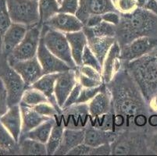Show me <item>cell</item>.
I'll use <instances>...</instances> for the list:
<instances>
[{
  "instance_id": "21",
  "label": "cell",
  "mask_w": 157,
  "mask_h": 156,
  "mask_svg": "<svg viewBox=\"0 0 157 156\" xmlns=\"http://www.w3.org/2000/svg\"><path fill=\"white\" fill-rule=\"evenodd\" d=\"M85 130L64 128L62 142L55 155H67L68 152L78 144L84 143Z\"/></svg>"
},
{
  "instance_id": "5",
  "label": "cell",
  "mask_w": 157,
  "mask_h": 156,
  "mask_svg": "<svg viewBox=\"0 0 157 156\" xmlns=\"http://www.w3.org/2000/svg\"><path fill=\"white\" fill-rule=\"evenodd\" d=\"M0 79L6 91L9 107L20 104L23 94L28 87L19 74L10 65L6 56L0 59Z\"/></svg>"
},
{
  "instance_id": "1",
  "label": "cell",
  "mask_w": 157,
  "mask_h": 156,
  "mask_svg": "<svg viewBox=\"0 0 157 156\" xmlns=\"http://www.w3.org/2000/svg\"><path fill=\"white\" fill-rule=\"evenodd\" d=\"M111 94L112 112L128 121L132 120L133 129L144 128L151 113L142 91L126 67H122L115 77L105 84Z\"/></svg>"
},
{
  "instance_id": "46",
  "label": "cell",
  "mask_w": 157,
  "mask_h": 156,
  "mask_svg": "<svg viewBox=\"0 0 157 156\" xmlns=\"http://www.w3.org/2000/svg\"><path fill=\"white\" fill-rule=\"evenodd\" d=\"M147 142L149 154H157V130L148 133Z\"/></svg>"
},
{
  "instance_id": "43",
  "label": "cell",
  "mask_w": 157,
  "mask_h": 156,
  "mask_svg": "<svg viewBox=\"0 0 157 156\" xmlns=\"http://www.w3.org/2000/svg\"><path fill=\"white\" fill-rule=\"evenodd\" d=\"M137 7L150 11L157 15V1L156 0H136Z\"/></svg>"
},
{
  "instance_id": "8",
  "label": "cell",
  "mask_w": 157,
  "mask_h": 156,
  "mask_svg": "<svg viewBox=\"0 0 157 156\" xmlns=\"http://www.w3.org/2000/svg\"><path fill=\"white\" fill-rule=\"evenodd\" d=\"M42 25L40 23L28 28L24 39L6 56L8 62L27 60L36 56L42 36Z\"/></svg>"
},
{
  "instance_id": "11",
  "label": "cell",
  "mask_w": 157,
  "mask_h": 156,
  "mask_svg": "<svg viewBox=\"0 0 157 156\" xmlns=\"http://www.w3.org/2000/svg\"><path fill=\"white\" fill-rule=\"evenodd\" d=\"M9 63L19 74L27 87H31L44 75L43 70L37 55L29 59L13 61Z\"/></svg>"
},
{
  "instance_id": "19",
  "label": "cell",
  "mask_w": 157,
  "mask_h": 156,
  "mask_svg": "<svg viewBox=\"0 0 157 156\" xmlns=\"http://www.w3.org/2000/svg\"><path fill=\"white\" fill-rule=\"evenodd\" d=\"M119 132L103 131L95 128L88 124L85 129L84 143L92 148L105 144H112L118 136Z\"/></svg>"
},
{
  "instance_id": "24",
  "label": "cell",
  "mask_w": 157,
  "mask_h": 156,
  "mask_svg": "<svg viewBox=\"0 0 157 156\" xmlns=\"http://www.w3.org/2000/svg\"><path fill=\"white\" fill-rule=\"evenodd\" d=\"M58 75H59V73H57V74H44L40 79H38L31 87L42 91L48 98L49 102L52 103L57 109H59V111L62 112V109L59 108L55 96V85Z\"/></svg>"
},
{
  "instance_id": "32",
  "label": "cell",
  "mask_w": 157,
  "mask_h": 156,
  "mask_svg": "<svg viewBox=\"0 0 157 156\" xmlns=\"http://www.w3.org/2000/svg\"><path fill=\"white\" fill-rule=\"evenodd\" d=\"M0 148L10 153H19L18 142L0 123Z\"/></svg>"
},
{
  "instance_id": "17",
  "label": "cell",
  "mask_w": 157,
  "mask_h": 156,
  "mask_svg": "<svg viewBox=\"0 0 157 156\" xmlns=\"http://www.w3.org/2000/svg\"><path fill=\"white\" fill-rule=\"evenodd\" d=\"M0 123L19 142L22 134V116L20 104L10 106L5 113L0 116Z\"/></svg>"
},
{
  "instance_id": "23",
  "label": "cell",
  "mask_w": 157,
  "mask_h": 156,
  "mask_svg": "<svg viewBox=\"0 0 157 156\" xmlns=\"http://www.w3.org/2000/svg\"><path fill=\"white\" fill-rule=\"evenodd\" d=\"M20 106L22 116V134L32 131L33 129L51 118L39 114L32 106L22 103H20Z\"/></svg>"
},
{
  "instance_id": "35",
  "label": "cell",
  "mask_w": 157,
  "mask_h": 156,
  "mask_svg": "<svg viewBox=\"0 0 157 156\" xmlns=\"http://www.w3.org/2000/svg\"><path fill=\"white\" fill-rule=\"evenodd\" d=\"M12 24L6 0H0V30L5 31Z\"/></svg>"
},
{
  "instance_id": "47",
  "label": "cell",
  "mask_w": 157,
  "mask_h": 156,
  "mask_svg": "<svg viewBox=\"0 0 157 156\" xmlns=\"http://www.w3.org/2000/svg\"><path fill=\"white\" fill-rule=\"evenodd\" d=\"M102 21L117 26L121 21V13L117 11H109L102 14Z\"/></svg>"
},
{
  "instance_id": "34",
  "label": "cell",
  "mask_w": 157,
  "mask_h": 156,
  "mask_svg": "<svg viewBox=\"0 0 157 156\" xmlns=\"http://www.w3.org/2000/svg\"><path fill=\"white\" fill-rule=\"evenodd\" d=\"M81 65L89 66V67H93L95 70H98L100 73H102V66L101 65V63H99L98 59L95 57V55L91 51V49H90L88 45L85 47V50H84Z\"/></svg>"
},
{
  "instance_id": "16",
  "label": "cell",
  "mask_w": 157,
  "mask_h": 156,
  "mask_svg": "<svg viewBox=\"0 0 157 156\" xmlns=\"http://www.w3.org/2000/svg\"><path fill=\"white\" fill-rule=\"evenodd\" d=\"M121 58V47L116 41L105 57L102 64V76L104 84H107L115 77V75L124 67Z\"/></svg>"
},
{
  "instance_id": "48",
  "label": "cell",
  "mask_w": 157,
  "mask_h": 156,
  "mask_svg": "<svg viewBox=\"0 0 157 156\" xmlns=\"http://www.w3.org/2000/svg\"><path fill=\"white\" fill-rule=\"evenodd\" d=\"M102 21V15H92L88 18L86 22L85 23L84 26H86L88 28H92L95 27L97 24H98Z\"/></svg>"
},
{
  "instance_id": "53",
  "label": "cell",
  "mask_w": 157,
  "mask_h": 156,
  "mask_svg": "<svg viewBox=\"0 0 157 156\" xmlns=\"http://www.w3.org/2000/svg\"><path fill=\"white\" fill-rule=\"evenodd\" d=\"M156 1H157V0H156Z\"/></svg>"
},
{
  "instance_id": "41",
  "label": "cell",
  "mask_w": 157,
  "mask_h": 156,
  "mask_svg": "<svg viewBox=\"0 0 157 156\" xmlns=\"http://www.w3.org/2000/svg\"><path fill=\"white\" fill-rule=\"evenodd\" d=\"M77 76H78V82L83 88H95V87H98V86H101L103 84V83L97 81L95 80L92 79V78H89V77H86L83 74H79L78 72H77Z\"/></svg>"
},
{
  "instance_id": "38",
  "label": "cell",
  "mask_w": 157,
  "mask_h": 156,
  "mask_svg": "<svg viewBox=\"0 0 157 156\" xmlns=\"http://www.w3.org/2000/svg\"><path fill=\"white\" fill-rule=\"evenodd\" d=\"M76 70L77 72L79 73V74H83V75L86 76V77H89V78H92L93 80H95L97 81L103 83L102 73L95 70L93 67H89V66L81 65L79 67H77Z\"/></svg>"
},
{
  "instance_id": "50",
  "label": "cell",
  "mask_w": 157,
  "mask_h": 156,
  "mask_svg": "<svg viewBox=\"0 0 157 156\" xmlns=\"http://www.w3.org/2000/svg\"><path fill=\"white\" fill-rule=\"evenodd\" d=\"M8 154L6 151H4V150H2V148H0V154Z\"/></svg>"
},
{
  "instance_id": "15",
  "label": "cell",
  "mask_w": 157,
  "mask_h": 156,
  "mask_svg": "<svg viewBox=\"0 0 157 156\" xmlns=\"http://www.w3.org/2000/svg\"><path fill=\"white\" fill-rule=\"evenodd\" d=\"M45 25L51 29L60 31L63 34L81 31L84 24L74 14L58 13L45 22Z\"/></svg>"
},
{
  "instance_id": "37",
  "label": "cell",
  "mask_w": 157,
  "mask_h": 156,
  "mask_svg": "<svg viewBox=\"0 0 157 156\" xmlns=\"http://www.w3.org/2000/svg\"><path fill=\"white\" fill-rule=\"evenodd\" d=\"M103 85L104 84L98 87H95V88H83L82 87L81 94H80L77 103H88L102 90Z\"/></svg>"
},
{
  "instance_id": "22",
  "label": "cell",
  "mask_w": 157,
  "mask_h": 156,
  "mask_svg": "<svg viewBox=\"0 0 157 156\" xmlns=\"http://www.w3.org/2000/svg\"><path fill=\"white\" fill-rule=\"evenodd\" d=\"M65 35L69 42L73 59L77 67H79L82 63L84 50L88 45V39L86 35L82 30L76 32L67 33Z\"/></svg>"
},
{
  "instance_id": "25",
  "label": "cell",
  "mask_w": 157,
  "mask_h": 156,
  "mask_svg": "<svg viewBox=\"0 0 157 156\" xmlns=\"http://www.w3.org/2000/svg\"><path fill=\"white\" fill-rule=\"evenodd\" d=\"M88 39V46L102 66L109 49L117 41L113 37H92Z\"/></svg>"
},
{
  "instance_id": "13",
  "label": "cell",
  "mask_w": 157,
  "mask_h": 156,
  "mask_svg": "<svg viewBox=\"0 0 157 156\" xmlns=\"http://www.w3.org/2000/svg\"><path fill=\"white\" fill-rule=\"evenodd\" d=\"M79 2L76 16L84 24L91 16L102 15L109 11H117L113 0H79Z\"/></svg>"
},
{
  "instance_id": "27",
  "label": "cell",
  "mask_w": 157,
  "mask_h": 156,
  "mask_svg": "<svg viewBox=\"0 0 157 156\" xmlns=\"http://www.w3.org/2000/svg\"><path fill=\"white\" fill-rule=\"evenodd\" d=\"M19 153L26 155H46V145L30 138H21L18 142Z\"/></svg>"
},
{
  "instance_id": "40",
  "label": "cell",
  "mask_w": 157,
  "mask_h": 156,
  "mask_svg": "<svg viewBox=\"0 0 157 156\" xmlns=\"http://www.w3.org/2000/svg\"><path fill=\"white\" fill-rule=\"evenodd\" d=\"M81 89H82V86L78 82V84L75 85L74 89H73L72 91H71V92L70 93L69 96L67 97V98L66 100L62 109L71 106V105H74V104H76L77 101H78V98H79L80 96V94H81Z\"/></svg>"
},
{
  "instance_id": "3",
  "label": "cell",
  "mask_w": 157,
  "mask_h": 156,
  "mask_svg": "<svg viewBox=\"0 0 157 156\" xmlns=\"http://www.w3.org/2000/svg\"><path fill=\"white\" fill-rule=\"evenodd\" d=\"M147 104L157 95V47L141 58L124 63Z\"/></svg>"
},
{
  "instance_id": "2",
  "label": "cell",
  "mask_w": 157,
  "mask_h": 156,
  "mask_svg": "<svg viewBox=\"0 0 157 156\" xmlns=\"http://www.w3.org/2000/svg\"><path fill=\"white\" fill-rule=\"evenodd\" d=\"M141 37L157 38V15L142 8L129 13H121L115 38L121 47Z\"/></svg>"
},
{
  "instance_id": "12",
  "label": "cell",
  "mask_w": 157,
  "mask_h": 156,
  "mask_svg": "<svg viewBox=\"0 0 157 156\" xmlns=\"http://www.w3.org/2000/svg\"><path fill=\"white\" fill-rule=\"evenodd\" d=\"M37 58L42 66L44 74L62 73L71 69L47 48L42 36L37 52Z\"/></svg>"
},
{
  "instance_id": "29",
  "label": "cell",
  "mask_w": 157,
  "mask_h": 156,
  "mask_svg": "<svg viewBox=\"0 0 157 156\" xmlns=\"http://www.w3.org/2000/svg\"><path fill=\"white\" fill-rule=\"evenodd\" d=\"M40 23L44 24L53 16L59 13V2L58 0H38Z\"/></svg>"
},
{
  "instance_id": "39",
  "label": "cell",
  "mask_w": 157,
  "mask_h": 156,
  "mask_svg": "<svg viewBox=\"0 0 157 156\" xmlns=\"http://www.w3.org/2000/svg\"><path fill=\"white\" fill-rule=\"evenodd\" d=\"M79 3V0H62L59 3V12L76 15Z\"/></svg>"
},
{
  "instance_id": "30",
  "label": "cell",
  "mask_w": 157,
  "mask_h": 156,
  "mask_svg": "<svg viewBox=\"0 0 157 156\" xmlns=\"http://www.w3.org/2000/svg\"><path fill=\"white\" fill-rule=\"evenodd\" d=\"M63 131L64 127L61 124V122L58 121V119H57L56 123L53 128H52V132H51L50 136L48 137V141L45 144L48 155L55 154L56 151L59 148L61 142H62Z\"/></svg>"
},
{
  "instance_id": "45",
  "label": "cell",
  "mask_w": 157,
  "mask_h": 156,
  "mask_svg": "<svg viewBox=\"0 0 157 156\" xmlns=\"http://www.w3.org/2000/svg\"><path fill=\"white\" fill-rule=\"evenodd\" d=\"M91 150L92 147L87 145L85 143H81L71 150L67 155H90Z\"/></svg>"
},
{
  "instance_id": "4",
  "label": "cell",
  "mask_w": 157,
  "mask_h": 156,
  "mask_svg": "<svg viewBox=\"0 0 157 156\" xmlns=\"http://www.w3.org/2000/svg\"><path fill=\"white\" fill-rule=\"evenodd\" d=\"M149 131L142 129H126L120 131L115 141L111 144L112 154H148V138Z\"/></svg>"
},
{
  "instance_id": "42",
  "label": "cell",
  "mask_w": 157,
  "mask_h": 156,
  "mask_svg": "<svg viewBox=\"0 0 157 156\" xmlns=\"http://www.w3.org/2000/svg\"><path fill=\"white\" fill-rule=\"evenodd\" d=\"M8 108H9V105L7 101L6 91L3 83L0 79V116H2Z\"/></svg>"
},
{
  "instance_id": "28",
  "label": "cell",
  "mask_w": 157,
  "mask_h": 156,
  "mask_svg": "<svg viewBox=\"0 0 157 156\" xmlns=\"http://www.w3.org/2000/svg\"><path fill=\"white\" fill-rule=\"evenodd\" d=\"M82 31L86 35L87 38H92L94 36L113 37V38H115L117 26L102 21V22L97 24L95 27H92V28H88L86 26H84Z\"/></svg>"
},
{
  "instance_id": "20",
  "label": "cell",
  "mask_w": 157,
  "mask_h": 156,
  "mask_svg": "<svg viewBox=\"0 0 157 156\" xmlns=\"http://www.w3.org/2000/svg\"><path fill=\"white\" fill-rule=\"evenodd\" d=\"M90 117L99 116L112 112V99L109 89L104 84L103 88L88 103Z\"/></svg>"
},
{
  "instance_id": "9",
  "label": "cell",
  "mask_w": 157,
  "mask_h": 156,
  "mask_svg": "<svg viewBox=\"0 0 157 156\" xmlns=\"http://www.w3.org/2000/svg\"><path fill=\"white\" fill-rule=\"evenodd\" d=\"M61 124L64 128L85 130L89 122L88 103H76L61 112Z\"/></svg>"
},
{
  "instance_id": "10",
  "label": "cell",
  "mask_w": 157,
  "mask_h": 156,
  "mask_svg": "<svg viewBox=\"0 0 157 156\" xmlns=\"http://www.w3.org/2000/svg\"><path fill=\"white\" fill-rule=\"evenodd\" d=\"M156 47V38L141 37L121 47V58L124 63H128L149 53Z\"/></svg>"
},
{
  "instance_id": "36",
  "label": "cell",
  "mask_w": 157,
  "mask_h": 156,
  "mask_svg": "<svg viewBox=\"0 0 157 156\" xmlns=\"http://www.w3.org/2000/svg\"><path fill=\"white\" fill-rule=\"evenodd\" d=\"M116 10L120 13H129L137 9L136 0H113Z\"/></svg>"
},
{
  "instance_id": "31",
  "label": "cell",
  "mask_w": 157,
  "mask_h": 156,
  "mask_svg": "<svg viewBox=\"0 0 157 156\" xmlns=\"http://www.w3.org/2000/svg\"><path fill=\"white\" fill-rule=\"evenodd\" d=\"M47 101H49L42 91L32 87H28L23 94L21 103L33 107L40 103Z\"/></svg>"
},
{
  "instance_id": "14",
  "label": "cell",
  "mask_w": 157,
  "mask_h": 156,
  "mask_svg": "<svg viewBox=\"0 0 157 156\" xmlns=\"http://www.w3.org/2000/svg\"><path fill=\"white\" fill-rule=\"evenodd\" d=\"M78 84L76 69L59 73L55 85V96L59 108L62 109L66 100L75 85Z\"/></svg>"
},
{
  "instance_id": "18",
  "label": "cell",
  "mask_w": 157,
  "mask_h": 156,
  "mask_svg": "<svg viewBox=\"0 0 157 156\" xmlns=\"http://www.w3.org/2000/svg\"><path fill=\"white\" fill-rule=\"evenodd\" d=\"M28 28L23 24L13 23L3 33L2 49L3 55L6 57L11 51L19 45L23 39Z\"/></svg>"
},
{
  "instance_id": "52",
  "label": "cell",
  "mask_w": 157,
  "mask_h": 156,
  "mask_svg": "<svg viewBox=\"0 0 157 156\" xmlns=\"http://www.w3.org/2000/svg\"><path fill=\"white\" fill-rule=\"evenodd\" d=\"M35 1H38V0H35Z\"/></svg>"
},
{
  "instance_id": "49",
  "label": "cell",
  "mask_w": 157,
  "mask_h": 156,
  "mask_svg": "<svg viewBox=\"0 0 157 156\" xmlns=\"http://www.w3.org/2000/svg\"><path fill=\"white\" fill-rule=\"evenodd\" d=\"M3 33L2 30H0V59L2 57H3V49H2V37H3Z\"/></svg>"
},
{
  "instance_id": "26",
  "label": "cell",
  "mask_w": 157,
  "mask_h": 156,
  "mask_svg": "<svg viewBox=\"0 0 157 156\" xmlns=\"http://www.w3.org/2000/svg\"><path fill=\"white\" fill-rule=\"evenodd\" d=\"M56 121L57 118L51 117L50 119H48V120L35 127V129H33L32 131L21 134V138H30V139L35 140V141L46 144Z\"/></svg>"
},
{
  "instance_id": "7",
  "label": "cell",
  "mask_w": 157,
  "mask_h": 156,
  "mask_svg": "<svg viewBox=\"0 0 157 156\" xmlns=\"http://www.w3.org/2000/svg\"><path fill=\"white\" fill-rule=\"evenodd\" d=\"M13 23L31 28L40 24L38 2L35 0H6Z\"/></svg>"
},
{
  "instance_id": "33",
  "label": "cell",
  "mask_w": 157,
  "mask_h": 156,
  "mask_svg": "<svg viewBox=\"0 0 157 156\" xmlns=\"http://www.w3.org/2000/svg\"><path fill=\"white\" fill-rule=\"evenodd\" d=\"M33 107L38 112V113L42 116H45L58 118L61 114V111L57 109L52 103H50L49 101L40 103L38 105Z\"/></svg>"
},
{
  "instance_id": "51",
  "label": "cell",
  "mask_w": 157,
  "mask_h": 156,
  "mask_svg": "<svg viewBox=\"0 0 157 156\" xmlns=\"http://www.w3.org/2000/svg\"><path fill=\"white\" fill-rule=\"evenodd\" d=\"M61 1H62V0H58V2H59V3H60V2H61Z\"/></svg>"
},
{
  "instance_id": "6",
  "label": "cell",
  "mask_w": 157,
  "mask_h": 156,
  "mask_svg": "<svg viewBox=\"0 0 157 156\" xmlns=\"http://www.w3.org/2000/svg\"><path fill=\"white\" fill-rule=\"evenodd\" d=\"M42 38L45 46L51 52L63 61L71 69H76L77 65L73 59L71 48L65 34L42 25Z\"/></svg>"
},
{
  "instance_id": "44",
  "label": "cell",
  "mask_w": 157,
  "mask_h": 156,
  "mask_svg": "<svg viewBox=\"0 0 157 156\" xmlns=\"http://www.w3.org/2000/svg\"><path fill=\"white\" fill-rule=\"evenodd\" d=\"M112 154L111 144H105L92 148L90 155H109Z\"/></svg>"
}]
</instances>
